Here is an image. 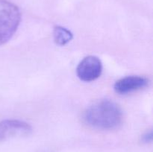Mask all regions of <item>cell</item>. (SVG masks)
I'll return each mask as SVG.
<instances>
[{
  "label": "cell",
  "instance_id": "obj_1",
  "mask_svg": "<svg viewBox=\"0 0 153 152\" xmlns=\"http://www.w3.org/2000/svg\"><path fill=\"white\" fill-rule=\"evenodd\" d=\"M120 107L111 100L97 101L84 113V120L89 126L99 130H111L117 128L123 122Z\"/></svg>",
  "mask_w": 153,
  "mask_h": 152
},
{
  "label": "cell",
  "instance_id": "obj_2",
  "mask_svg": "<svg viewBox=\"0 0 153 152\" xmlns=\"http://www.w3.org/2000/svg\"><path fill=\"white\" fill-rule=\"evenodd\" d=\"M20 20V11L17 6L7 0H0V46L13 37Z\"/></svg>",
  "mask_w": 153,
  "mask_h": 152
},
{
  "label": "cell",
  "instance_id": "obj_3",
  "mask_svg": "<svg viewBox=\"0 0 153 152\" xmlns=\"http://www.w3.org/2000/svg\"><path fill=\"white\" fill-rule=\"evenodd\" d=\"M102 72V63L99 58L93 55L84 58L76 69L77 75L82 80L91 82L97 80Z\"/></svg>",
  "mask_w": 153,
  "mask_h": 152
},
{
  "label": "cell",
  "instance_id": "obj_4",
  "mask_svg": "<svg viewBox=\"0 0 153 152\" xmlns=\"http://www.w3.org/2000/svg\"><path fill=\"white\" fill-rule=\"evenodd\" d=\"M32 131L31 125L23 121L6 119L0 122V142L12 137L28 136Z\"/></svg>",
  "mask_w": 153,
  "mask_h": 152
},
{
  "label": "cell",
  "instance_id": "obj_5",
  "mask_svg": "<svg viewBox=\"0 0 153 152\" xmlns=\"http://www.w3.org/2000/svg\"><path fill=\"white\" fill-rule=\"evenodd\" d=\"M148 83L149 80L145 77L137 75L127 76L118 80L115 83L114 89L117 93L126 95L143 89Z\"/></svg>",
  "mask_w": 153,
  "mask_h": 152
},
{
  "label": "cell",
  "instance_id": "obj_6",
  "mask_svg": "<svg viewBox=\"0 0 153 152\" xmlns=\"http://www.w3.org/2000/svg\"><path fill=\"white\" fill-rule=\"evenodd\" d=\"M54 40L55 43L59 46H64L70 42L73 36L71 31L62 26H56L54 28L53 31Z\"/></svg>",
  "mask_w": 153,
  "mask_h": 152
},
{
  "label": "cell",
  "instance_id": "obj_7",
  "mask_svg": "<svg viewBox=\"0 0 153 152\" xmlns=\"http://www.w3.org/2000/svg\"><path fill=\"white\" fill-rule=\"evenodd\" d=\"M152 140V131H149L146 132L141 137V141L143 143H149Z\"/></svg>",
  "mask_w": 153,
  "mask_h": 152
}]
</instances>
